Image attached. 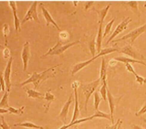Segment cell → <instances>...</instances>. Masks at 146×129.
Returning <instances> with one entry per match:
<instances>
[{"label": "cell", "instance_id": "24", "mask_svg": "<svg viewBox=\"0 0 146 129\" xmlns=\"http://www.w3.org/2000/svg\"><path fill=\"white\" fill-rule=\"evenodd\" d=\"M92 118L91 117V116L87 117V118H82V119H76V120L71 122L69 124H64L63 126H62V127H60V128H59L58 129H67L69 127H70L71 126L75 125V124H80L81 123L88 121V120H92Z\"/></svg>", "mask_w": 146, "mask_h": 129}, {"label": "cell", "instance_id": "9", "mask_svg": "<svg viewBox=\"0 0 146 129\" xmlns=\"http://www.w3.org/2000/svg\"><path fill=\"white\" fill-rule=\"evenodd\" d=\"M132 19H131L129 17H126L116 27L115 29L114 30L112 34L111 35L109 39L106 41V45H107L110 42L113 40L114 38L117 36L119 34L122 32L123 31H124L125 29H127L128 24L131 22Z\"/></svg>", "mask_w": 146, "mask_h": 129}, {"label": "cell", "instance_id": "45", "mask_svg": "<svg viewBox=\"0 0 146 129\" xmlns=\"http://www.w3.org/2000/svg\"><path fill=\"white\" fill-rule=\"evenodd\" d=\"M143 122L146 124V118H143Z\"/></svg>", "mask_w": 146, "mask_h": 129}, {"label": "cell", "instance_id": "17", "mask_svg": "<svg viewBox=\"0 0 146 129\" xmlns=\"http://www.w3.org/2000/svg\"><path fill=\"white\" fill-rule=\"evenodd\" d=\"M113 59L116 60L117 61L121 62L124 64L126 63H137V64H140L145 66H146V63H145L143 61H139L135 60L134 59H132L129 57H127V56H117L113 57Z\"/></svg>", "mask_w": 146, "mask_h": 129}, {"label": "cell", "instance_id": "15", "mask_svg": "<svg viewBox=\"0 0 146 129\" xmlns=\"http://www.w3.org/2000/svg\"><path fill=\"white\" fill-rule=\"evenodd\" d=\"M40 6L41 9H42L43 16L45 20H46V26H48L49 24L51 23L54 26V27L57 30H60V28H59V26L56 23V22L54 20V19L51 16V15L50 14V13L48 12V11L46 9V8L43 6V5L42 3L40 4Z\"/></svg>", "mask_w": 146, "mask_h": 129}, {"label": "cell", "instance_id": "31", "mask_svg": "<svg viewBox=\"0 0 146 129\" xmlns=\"http://www.w3.org/2000/svg\"><path fill=\"white\" fill-rule=\"evenodd\" d=\"M115 18H113L112 19L106 26V27H104V32H103V38H105L111 31L112 27L113 26V24L115 22Z\"/></svg>", "mask_w": 146, "mask_h": 129}, {"label": "cell", "instance_id": "47", "mask_svg": "<svg viewBox=\"0 0 146 129\" xmlns=\"http://www.w3.org/2000/svg\"><path fill=\"white\" fill-rule=\"evenodd\" d=\"M75 129H78V128H75Z\"/></svg>", "mask_w": 146, "mask_h": 129}, {"label": "cell", "instance_id": "42", "mask_svg": "<svg viewBox=\"0 0 146 129\" xmlns=\"http://www.w3.org/2000/svg\"><path fill=\"white\" fill-rule=\"evenodd\" d=\"M117 61L115 60L113 58L112 59H111L110 61V65L111 66H113L114 65H115V64L116 63Z\"/></svg>", "mask_w": 146, "mask_h": 129}, {"label": "cell", "instance_id": "22", "mask_svg": "<svg viewBox=\"0 0 146 129\" xmlns=\"http://www.w3.org/2000/svg\"><path fill=\"white\" fill-rule=\"evenodd\" d=\"M51 90H50V89L48 90V91H47L45 93V95L44 97V99L45 100H46L47 102V104L46 105V107H45V110H44L45 113H47V111L49 110L51 103L55 100V98L54 95L51 93Z\"/></svg>", "mask_w": 146, "mask_h": 129}, {"label": "cell", "instance_id": "39", "mask_svg": "<svg viewBox=\"0 0 146 129\" xmlns=\"http://www.w3.org/2000/svg\"><path fill=\"white\" fill-rule=\"evenodd\" d=\"M3 57L4 58L6 59V58H10V50L7 48H6L3 49Z\"/></svg>", "mask_w": 146, "mask_h": 129}, {"label": "cell", "instance_id": "38", "mask_svg": "<svg viewBox=\"0 0 146 129\" xmlns=\"http://www.w3.org/2000/svg\"><path fill=\"white\" fill-rule=\"evenodd\" d=\"M146 113V103L135 114L136 116L141 115Z\"/></svg>", "mask_w": 146, "mask_h": 129}, {"label": "cell", "instance_id": "11", "mask_svg": "<svg viewBox=\"0 0 146 129\" xmlns=\"http://www.w3.org/2000/svg\"><path fill=\"white\" fill-rule=\"evenodd\" d=\"M30 56H31V54H30V43L29 41H26L23 45L22 53H21V59L23 63V71H26L27 69Z\"/></svg>", "mask_w": 146, "mask_h": 129}, {"label": "cell", "instance_id": "28", "mask_svg": "<svg viewBox=\"0 0 146 129\" xmlns=\"http://www.w3.org/2000/svg\"><path fill=\"white\" fill-rule=\"evenodd\" d=\"M96 43L95 40V37L94 36V38L89 41L88 43V48L90 51V53L92 55V57H94L96 54Z\"/></svg>", "mask_w": 146, "mask_h": 129}, {"label": "cell", "instance_id": "40", "mask_svg": "<svg viewBox=\"0 0 146 129\" xmlns=\"http://www.w3.org/2000/svg\"><path fill=\"white\" fill-rule=\"evenodd\" d=\"M68 36V34L66 32H61L60 34H59V37H60V39H66L67 37Z\"/></svg>", "mask_w": 146, "mask_h": 129}, {"label": "cell", "instance_id": "1", "mask_svg": "<svg viewBox=\"0 0 146 129\" xmlns=\"http://www.w3.org/2000/svg\"><path fill=\"white\" fill-rule=\"evenodd\" d=\"M61 65L62 64H58L57 65H54L42 71L40 73L34 72L29 78L25 80L23 82L19 84L20 86H23L25 85H27V84L32 83L34 85V89H36L46 80L50 77H53L55 75V69Z\"/></svg>", "mask_w": 146, "mask_h": 129}, {"label": "cell", "instance_id": "16", "mask_svg": "<svg viewBox=\"0 0 146 129\" xmlns=\"http://www.w3.org/2000/svg\"><path fill=\"white\" fill-rule=\"evenodd\" d=\"M99 27L98 30V33L96 35V51L97 54L100 53L102 49V40L103 38V33L102 30V27L103 23L100 22L99 23Z\"/></svg>", "mask_w": 146, "mask_h": 129}, {"label": "cell", "instance_id": "46", "mask_svg": "<svg viewBox=\"0 0 146 129\" xmlns=\"http://www.w3.org/2000/svg\"><path fill=\"white\" fill-rule=\"evenodd\" d=\"M143 128L144 129H146V124H145L143 125Z\"/></svg>", "mask_w": 146, "mask_h": 129}, {"label": "cell", "instance_id": "23", "mask_svg": "<svg viewBox=\"0 0 146 129\" xmlns=\"http://www.w3.org/2000/svg\"><path fill=\"white\" fill-rule=\"evenodd\" d=\"M124 5L127 6L131 10H132L134 13L137 15L139 17H140V11L139 9V4L138 2L136 1H128L125 3H124Z\"/></svg>", "mask_w": 146, "mask_h": 129}, {"label": "cell", "instance_id": "7", "mask_svg": "<svg viewBox=\"0 0 146 129\" xmlns=\"http://www.w3.org/2000/svg\"><path fill=\"white\" fill-rule=\"evenodd\" d=\"M37 1H34L30 6L29 10L26 12L24 18L21 21V24H23L30 20H33L35 22L39 23V19L37 13Z\"/></svg>", "mask_w": 146, "mask_h": 129}, {"label": "cell", "instance_id": "25", "mask_svg": "<svg viewBox=\"0 0 146 129\" xmlns=\"http://www.w3.org/2000/svg\"><path fill=\"white\" fill-rule=\"evenodd\" d=\"M91 117L92 119L95 118H106L107 119L111 120V116L110 114L104 113L99 110H96L95 113L92 115H91Z\"/></svg>", "mask_w": 146, "mask_h": 129}, {"label": "cell", "instance_id": "13", "mask_svg": "<svg viewBox=\"0 0 146 129\" xmlns=\"http://www.w3.org/2000/svg\"><path fill=\"white\" fill-rule=\"evenodd\" d=\"M72 102V94H71L67 99V101L63 105L60 112L59 115V117L62 120V122L64 123V124H66L67 123V116L69 111V107Z\"/></svg>", "mask_w": 146, "mask_h": 129}, {"label": "cell", "instance_id": "14", "mask_svg": "<svg viewBox=\"0 0 146 129\" xmlns=\"http://www.w3.org/2000/svg\"><path fill=\"white\" fill-rule=\"evenodd\" d=\"M9 4L10 7V8L12 10L13 17H14V27L17 32L21 31V22L20 21L18 15H17V8L16 5V2L14 1H9Z\"/></svg>", "mask_w": 146, "mask_h": 129}, {"label": "cell", "instance_id": "2", "mask_svg": "<svg viewBox=\"0 0 146 129\" xmlns=\"http://www.w3.org/2000/svg\"><path fill=\"white\" fill-rule=\"evenodd\" d=\"M119 50L117 48H104L101 50V51L100 52V53H98L97 55H96V56H95L94 57H92L90 59H88L86 61H82L80 63H76V64H75L73 67L72 69L71 70V74L72 76L75 75L77 72H78L79 70H80L81 69H83L84 68H85L86 66H87V65H88L90 64H91V63H92L95 59H96L97 58L108 55L109 53L114 52H116L118 51Z\"/></svg>", "mask_w": 146, "mask_h": 129}, {"label": "cell", "instance_id": "34", "mask_svg": "<svg viewBox=\"0 0 146 129\" xmlns=\"http://www.w3.org/2000/svg\"><path fill=\"white\" fill-rule=\"evenodd\" d=\"M135 77L136 78V81L137 82H138L140 85H142L143 84L146 83V78H144L141 76H139L137 73L135 74Z\"/></svg>", "mask_w": 146, "mask_h": 129}, {"label": "cell", "instance_id": "12", "mask_svg": "<svg viewBox=\"0 0 146 129\" xmlns=\"http://www.w3.org/2000/svg\"><path fill=\"white\" fill-rule=\"evenodd\" d=\"M13 61V57H10V58L7 61L6 68L4 70L3 74L4 80L6 83V90L9 92L10 91L11 86L10 77H11V66H12Z\"/></svg>", "mask_w": 146, "mask_h": 129}, {"label": "cell", "instance_id": "29", "mask_svg": "<svg viewBox=\"0 0 146 129\" xmlns=\"http://www.w3.org/2000/svg\"><path fill=\"white\" fill-rule=\"evenodd\" d=\"M102 98L100 97L98 91H96L94 93V105L95 111L99 110V106L101 102Z\"/></svg>", "mask_w": 146, "mask_h": 129}, {"label": "cell", "instance_id": "21", "mask_svg": "<svg viewBox=\"0 0 146 129\" xmlns=\"http://www.w3.org/2000/svg\"><path fill=\"white\" fill-rule=\"evenodd\" d=\"M14 126H20V127H23L26 128H34V129H44V127L37 125L33 122H20V123H17L15 124H13Z\"/></svg>", "mask_w": 146, "mask_h": 129}, {"label": "cell", "instance_id": "8", "mask_svg": "<svg viewBox=\"0 0 146 129\" xmlns=\"http://www.w3.org/2000/svg\"><path fill=\"white\" fill-rule=\"evenodd\" d=\"M80 85V82L78 81H75L71 84V87L74 89V109L72 114V116L71 120V122H72L76 119H78V117L80 115V110L79 106V102H78V87Z\"/></svg>", "mask_w": 146, "mask_h": 129}, {"label": "cell", "instance_id": "44", "mask_svg": "<svg viewBox=\"0 0 146 129\" xmlns=\"http://www.w3.org/2000/svg\"><path fill=\"white\" fill-rule=\"evenodd\" d=\"M121 123H122V121L121 120V121L120 122V123H119V125H118V127H117V129H121Z\"/></svg>", "mask_w": 146, "mask_h": 129}, {"label": "cell", "instance_id": "26", "mask_svg": "<svg viewBox=\"0 0 146 129\" xmlns=\"http://www.w3.org/2000/svg\"><path fill=\"white\" fill-rule=\"evenodd\" d=\"M8 100H9V91L7 90L5 91L4 93V94L0 102V107L1 108H9L10 106L8 103Z\"/></svg>", "mask_w": 146, "mask_h": 129}, {"label": "cell", "instance_id": "3", "mask_svg": "<svg viewBox=\"0 0 146 129\" xmlns=\"http://www.w3.org/2000/svg\"><path fill=\"white\" fill-rule=\"evenodd\" d=\"M80 43V40L74 41L71 43H68L66 44H63L61 41V39H58L56 44L54 45L52 47L50 48L47 52L40 56V58H44L47 56L50 55H60L64 51H66L70 47L78 44Z\"/></svg>", "mask_w": 146, "mask_h": 129}, {"label": "cell", "instance_id": "5", "mask_svg": "<svg viewBox=\"0 0 146 129\" xmlns=\"http://www.w3.org/2000/svg\"><path fill=\"white\" fill-rule=\"evenodd\" d=\"M145 31H146V23H145L144 24H143L140 27H138L135 28L134 30H132L131 31H130L126 35L121 37L120 38L112 40V42L113 43V42L120 41L129 39L130 40V42L131 43H132L135 41V40L139 36H140L143 33H144Z\"/></svg>", "mask_w": 146, "mask_h": 129}, {"label": "cell", "instance_id": "10", "mask_svg": "<svg viewBox=\"0 0 146 129\" xmlns=\"http://www.w3.org/2000/svg\"><path fill=\"white\" fill-rule=\"evenodd\" d=\"M121 96L120 97H115L112 95L111 93L110 92L108 88L107 89V100L108 102L109 108L110 110V114L111 116V122L112 124H114V112L115 108L117 104L119 103Z\"/></svg>", "mask_w": 146, "mask_h": 129}, {"label": "cell", "instance_id": "30", "mask_svg": "<svg viewBox=\"0 0 146 129\" xmlns=\"http://www.w3.org/2000/svg\"><path fill=\"white\" fill-rule=\"evenodd\" d=\"M25 106H23L21 107L19 109H16L14 107L10 106L7 109L9 110V113L10 114H17V115H21L23 113V110L25 109Z\"/></svg>", "mask_w": 146, "mask_h": 129}, {"label": "cell", "instance_id": "20", "mask_svg": "<svg viewBox=\"0 0 146 129\" xmlns=\"http://www.w3.org/2000/svg\"><path fill=\"white\" fill-rule=\"evenodd\" d=\"M26 91L27 94V96L29 98H32L34 99H44V95L39 92L38 91L36 90L35 89H26Z\"/></svg>", "mask_w": 146, "mask_h": 129}, {"label": "cell", "instance_id": "41", "mask_svg": "<svg viewBox=\"0 0 146 129\" xmlns=\"http://www.w3.org/2000/svg\"><path fill=\"white\" fill-rule=\"evenodd\" d=\"M9 113V110L7 109H5V108H0V114L2 115L5 113Z\"/></svg>", "mask_w": 146, "mask_h": 129}, {"label": "cell", "instance_id": "27", "mask_svg": "<svg viewBox=\"0 0 146 129\" xmlns=\"http://www.w3.org/2000/svg\"><path fill=\"white\" fill-rule=\"evenodd\" d=\"M107 81H104L102 83V86L99 90L100 94L101 95L102 98L106 101L107 100Z\"/></svg>", "mask_w": 146, "mask_h": 129}, {"label": "cell", "instance_id": "6", "mask_svg": "<svg viewBox=\"0 0 146 129\" xmlns=\"http://www.w3.org/2000/svg\"><path fill=\"white\" fill-rule=\"evenodd\" d=\"M120 52L137 60L143 61L144 59V56L143 54L130 44H126L120 50Z\"/></svg>", "mask_w": 146, "mask_h": 129}, {"label": "cell", "instance_id": "48", "mask_svg": "<svg viewBox=\"0 0 146 129\" xmlns=\"http://www.w3.org/2000/svg\"><path fill=\"white\" fill-rule=\"evenodd\" d=\"M121 129H125V128H121Z\"/></svg>", "mask_w": 146, "mask_h": 129}, {"label": "cell", "instance_id": "36", "mask_svg": "<svg viewBox=\"0 0 146 129\" xmlns=\"http://www.w3.org/2000/svg\"><path fill=\"white\" fill-rule=\"evenodd\" d=\"M125 68H126V69L130 73L133 74L134 75L135 74H136L135 69H133V66H132V65L130 64V63H126L125 64Z\"/></svg>", "mask_w": 146, "mask_h": 129}, {"label": "cell", "instance_id": "18", "mask_svg": "<svg viewBox=\"0 0 146 129\" xmlns=\"http://www.w3.org/2000/svg\"><path fill=\"white\" fill-rule=\"evenodd\" d=\"M99 78L101 80L102 84L104 81H107V65L106 60L104 57H102V59Z\"/></svg>", "mask_w": 146, "mask_h": 129}, {"label": "cell", "instance_id": "4", "mask_svg": "<svg viewBox=\"0 0 146 129\" xmlns=\"http://www.w3.org/2000/svg\"><path fill=\"white\" fill-rule=\"evenodd\" d=\"M100 83H101V80L99 78L97 80L94 81H92L91 82L81 85V89L85 97L84 109L86 111H87V103L90 99V97L93 93L95 92L96 88L98 87V86L100 85Z\"/></svg>", "mask_w": 146, "mask_h": 129}, {"label": "cell", "instance_id": "35", "mask_svg": "<svg viewBox=\"0 0 146 129\" xmlns=\"http://www.w3.org/2000/svg\"><path fill=\"white\" fill-rule=\"evenodd\" d=\"M0 83H1V90H2L3 92H5V91L6 90V86L5 81V80H4L3 75L2 73H1V74Z\"/></svg>", "mask_w": 146, "mask_h": 129}, {"label": "cell", "instance_id": "32", "mask_svg": "<svg viewBox=\"0 0 146 129\" xmlns=\"http://www.w3.org/2000/svg\"><path fill=\"white\" fill-rule=\"evenodd\" d=\"M2 31H3V34L5 40V45H7V36H8V35L9 34V32H10L9 26L7 24L5 23V24H3Z\"/></svg>", "mask_w": 146, "mask_h": 129}, {"label": "cell", "instance_id": "43", "mask_svg": "<svg viewBox=\"0 0 146 129\" xmlns=\"http://www.w3.org/2000/svg\"><path fill=\"white\" fill-rule=\"evenodd\" d=\"M132 127L133 129H144L141 127H140V126H139L138 125H136V124H132Z\"/></svg>", "mask_w": 146, "mask_h": 129}, {"label": "cell", "instance_id": "33", "mask_svg": "<svg viewBox=\"0 0 146 129\" xmlns=\"http://www.w3.org/2000/svg\"><path fill=\"white\" fill-rule=\"evenodd\" d=\"M1 127L2 129H11L10 126L7 123V122L5 121L4 116L2 115L1 116Z\"/></svg>", "mask_w": 146, "mask_h": 129}, {"label": "cell", "instance_id": "37", "mask_svg": "<svg viewBox=\"0 0 146 129\" xmlns=\"http://www.w3.org/2000/svg\"><path fill=\"white\" fill-rule=\"evenodd\" d=\"M120 121H121V120L120 119H118L117 122L115 124H112L111 126L107 125L106 128V129H117V128L118 127V125H119V124Z\"/></svg>", "mask_w": 146, "mask_h": 129}, {"label": "cell", "instance_id": "19", "mask_svg": "<svg viewBox=\"0 0 146 129\" xmlns=\"http://www.w3.org/2000/svg\"><path fill=\"white\" fill-rule=\"evenodd\" d=\"M110 6H111V5H108L106 7H103V9H102L100 10L94 9L97 13V14L98 15L99 23H100V22L103 23V22L107 15V13H108L109 9L110 7Z\"/></svg>", "mask_w": 146, "mask_h": 129}]
</instances>
